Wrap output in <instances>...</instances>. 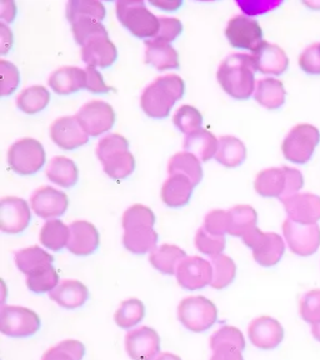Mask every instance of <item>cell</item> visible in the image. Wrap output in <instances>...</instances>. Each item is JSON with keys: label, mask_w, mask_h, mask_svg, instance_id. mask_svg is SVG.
Returning <instances> with one entry per match:
<instances>
[{"label": "cell", "mask_w": 320, "mask_h": 360, "mask_svg": "<svg viewBox=\"0 0 320 360\" xmlns=\"http://www.w3.org/2000/svg\"><path fill=\"white\" fill-rule=\"evenodd\" d=\"M255 70L253 56L236 53L226 56L220 64L217 78L226 94L238 101H247L255 90Z\"/></svg>", "instance_id": "obj_1"}, {"label": "cell", "mask_w": 320, "mask_h": 360, "mask_svg": "<svg viewBox=\"0 0 320 360\" xmlns=\"http://www.w3.org/2000/svg\"><path fill=\"white\" fill-rule=\"evenodd\" d=\"M155 215L151 209L134 204L123 215L124 247L134 254H144L154 250L158 243V233L153 229Z\"/></svg>", "instance_id": "obj_2"}, {"label": "cell", "mask_w": 320, "mask_h": 360, "mask_svg": "<svg viewBox=\"0 0 320 360\" xmlns=\"http://www.w3.org/2000/svg\"><path fill=\"white\" fill-rule=\"evenodd\" d=\"M184 80L177 74L157 78L141 94V109L151 118H167L177 101L184 96Z\"/></svg>", "instance_id": "obj_3"}, {"label": "cell", "mask_w": 320, "mask_h": 360, "mask_svg": "<svg viewBox=\"0 0 320 360\" xmlns=\"http://www.w3.org/2000/svg\"><path fill=\"white\" fill-rule=\"evenodd\" d=\"M128 149V141L123 135L115 133L104 136L99 141L96 155L104 167V172L113 179H125L134 172V157Z\"/></svg>", "instance_id": "obj_4"}, {"label": "cell", "mask_w": 320, "mask_h": 360, "mask_svg": "<svg viewBox=\"0 0 320 360\" xmlns=\"http://www.w3.org/2000/svg\"><path fill=\"white\" fill-rule=\"evenodd\" d=\"M303 175L298 169L283 167L262 170L254 181V188L259 195L265 198H287L298 194L303 188Z\"/></svg>", "instance_id": "obj_5"}, {"label": "cell", "mask_w": 320, "mask_h": 360, "mask_svg": "<svg viewBox=\"0 0 320 360\" xmlns=\"http://www.w3.org/2000/svg\"><path fill=\"white\" fill-rule=\"evenodd\" d=\"M117 17L130 33L138 38H152L159 32V18L146 9L141 0H120L117 3Z\"/></svg>", "instance_id": "obj_6"}, {"label": "cell", "mask_w": 320, "mask_h": 360, "mask_svg": "<svg viewBox=\"0 0 320 360\" xmlns=\"http://www.w3.org/2000/svg\"><path fill=\"white\" fill-rule=\"evenodd\" d=\"M319 141V130L315 127L310 124H299L288 133L283 141L281 152L289 162L307 163L313 155Z\"/></svg>", "instance_id": "obj_7"}, {"label": "cell", "mask_w": 320, "mask_h": 360, "mask_svg": "<svg viewBox=\"0 0 320 360\" xmlns=\"http://www.w3.org/2000/svg\"><path fill=\"white\" fill-rule=\"evenodd\" d=\"M178 318L188 330L202 333L214 326L218 318V310L209 299L191 297L180 302Z\"/></svg>", "instance_id": "obj_8"}, {"label": "cell", "mask_w": 320, "mask_h": 360, "mask_svg": "<svg viewBox=\"0 0 320 360\" xmlns=\"http://www.w3.org/2000/svg\"><path fill=\"white\" fill-rule=\"evenodd\" d=\"M245 245L253 249L255 262L262 266H274L286 252V244L276 233H263L257 226L242 236Z\"/></svg>", "instance_id": "obj_9"}, {"label": "cell", "mask_w": 320, "mask_h": 360, "mask_svg": "<svg viewBox=\"0 0 320 360\" xmlns=\"http://www.w3.org/2000/svg\"><path fill=\"white\" fill-rule=\"evenodd\" d=\"M8 163L18 174H34L44 165V148L35 139H20L9 148Z\"/></svg>", "instance_id": "obj_10"}, {"label": "cell", "mask_w": 320, "mask_h": 360, "mask_svg": "<svg viewBox=\"0 0 320 360\" xmlns=\"http://www.w3.org/2000/svg\"><path fill=\"white\" fill-rule=\"evenodd\" d=\"M40 318L33 310L23 307H3L0 311V330L8 337H32L39 330Z\"/></svg>", "instance_id": "obj_11"}, {"label": "cell", "mask_w": 320, "mask_h": 360, "mask_svg": "<svg viewBox=\"0 0 320 360\" xmlns=\"http://www.w3.org/2000/svg\"><path fill=\"white\" fill-rule=\"evenodd\" d=\"M283 233L293 253L309 257L320 247V226L318 224H302L287 219L283 224Z\"/></svg>", "instance_id": "obj_12"}, {"label": "cell", "mask_w": 320, "mask_h": 360, "mask_svg": "<svg viewBox=\"0 0 320 360\" xmlns=\"http://www.w3.org/2000/svg\"><path fill=\"white\" fill-rule=\"evenodd\" d=\"M78 119L82 128L88 133L90 136L105 133L112 129L115 123V112L113 110L112 105L105 101H91L80 108L78 114L75 115Z\"/></svg>", "instance_id": "obj_13"}, {"label": "cell", "mask_w": 320, "mask_h": 360, "mask_svg": "<svg viewBox=\"0 0 320 360\" xmlns=\"http://www.w3.org/2000/svg\"><path fill=\"white\" fill-rule=\"evenodd\" d=\"M225 35L231 46L253 51L263 43V30L259 22L245 15H236L228 22Z\"/></svg>", "instance_id": "obj_14"}, {"label": "cell", "mask_w": 320, "mask_h": 360, "mask_svg": "<svg viewBox=\"0 0 320 360\" xmlns=\"http://www.w3.org/2000/svg\"><path fill=\"white\" fill-rule=\"evenodd\" d=\"M177 281L186 290H199L212 283L213 268L208 260L200 257H186L177 269Z\"/></svg>", "instance_id": "obj_15"}, {"label": "cell", "mask_w": 320, "mask_h": 360, "mask_svg": "<svg viewBox=\"0 0 320 360\" xmlns=\"http://www.w3.org/2000/svg\"><path fill=\"white\" fill-rule=\"evenodd\" d=\"M125 350L130 359L154 360L160 352V338L153 328H136L127 334Z\"/></svg>", "instance_id": "obj_16"}, {"label": "cell", "mask_w": 320, "mask_h": 360, "mask_svg": "<svg viewBox=\"0 0 320 360\" xmlns=\"http://www.w3.org/2000/svg\"><path fill=\"white\" fill-rule=\"evenodd\" d=\"M32 214L28 202L20 198H4L0 202V228L4 233L18 234L28 228Z\"/></svg>", "instance_id": "obj_17"}, {"label": "cell", "mask_w": 320, "mask_h": 360, "mask_svg": "<svg viewBox=\"0 0 320 360\" xmlns=\"http://www.w3.org/2000/svg\"><path fill=\"white\" fill-rule=\"evenodd\" d=\"M30 205L37 214L43 219H53L65 213L69 205L67 194L56 191L51 186H41L34 191L30 198Z\"/></svg>", "instance_id": "obj_18"}, {"label": "cell", "mask_w": 320, "mask_h": 360, "mask_svg": "<svg viewBox=\"0 0 320 360\" xmlns=\"http://www.w3.org/2000/svg\"><path fill=\"white\" fill-rule=\"evenodd\" d=\"M51 141L64 150H74L89 141V135L79 124L77 117L56 119L51 127Z\"/></svg>", "instance_id": "obj_19"}, {"label": "cell", "mask_w": 320, "mask_h": 360, "mask_svg": "<svg viewBox=\"0 0 320 360\" xmlns=\"http://www.w3.org/2000/svg\"><path fill=\"white\" fill-rule=\"evenodd\" d=\"M117 46L109 39L108 33L91 37L82 45V59L88 67L109 68L117 60Z\"/></svg>", "instance_id": "obj_20"}, {"label": "cell", "mask_w": 320, "mask_h": 360, "mask_svg": "<svg viewBox=\"0 0 320 360\" xmlns=\"http://www.w3.org/2000/svg\"><path fill=\"white\" fill-rule=\"evenodd\" d=\"M289 219L302 224H316L320 220V197L310 193L295 194L281 200Z\"/></svg>", "instance_id": "obj_21"}, {"label": "cell", "mask_w": 320, "mask_h": 360, "mask_svg": "<svg viewBox=\"0 0 320 360\" xmlns=\"http://www.w3.org/2000/svg\"><path fill=\"white\" fill-rule=\"evenodd\" d=\"M248 334L252 344L262 350L276 349L284 339V329L281 323L270 316L254 319L249 326Z\"/></svg>", "instance_id": "obj_22"}, {"label": "cell", "mask_w": 320, "mask_h": 360, "mask_svg": "<svg viewBox=\"0 0 320 360\" xmlns=\"http://www.w3.org/2000/svg\"><path fill=\"white\" fill-rule=\"evenodd\" d=\"M69 240H68L67 248L70 253L80 257H87L90 254L94 253L99 243H101V236L96 231V226L90 224L85 220H77L69 226Z\"/></svg>", "instance_id": "obj_23"}, {"label": "cell", "mask_w": 320, "mask_h": 360, "mask_svg": "<svg viewBox=\"0 0 320 360\" xmlns=\"http://www.w3.org/2000/svg\"><path fill=\"white\" fill-rule=\"evenodd\" d=\"M253 62L255 69L263 74L281 75L289 65V59L281 46L263 41L253 51Z\"/></svg>", "instance_id": "obj_24"}, {"label": "cell", "mask_w": 320, "mask_h": 360, "mask_svg": "<svg viewBox=\"0 0 320 360\" xmlns=\"http://www.w3.org/2000/svg\"><path fill=\"white\" fill-rule=\"evenodd\" d=\"M49 298L64 309H77L89 298L88 288L78 281H64L49 292Z\"/></svg>", "instance_id": "obj_25"}, {"label": "cell", "mask_w": 320, "mask_h": 360, "mask_svg": "<svg viewBox=\"0 0 320 360\" xmlns=\"http://www.w3.org/2000/svg\"><path fill=\"white\" fill-rule=\"evenodd\" d=\"M87 73L85 69L77 67H62L56 69L48 80V84L56 94L68 96L85 88Z\"/></svg>", "instance_id": "obj_26"}, {"label": "cell", "mask_w": 320, "mask_h": 360, "mask_svg": "<svg viewBox=\"0 0 320 360\" xmlns=\"http://www.w3.org/2000/svg\"><path fill=\"white\" fill-rule=\"evenodd\" d=\"M146 62L158 70L179 68V56L169 43L159 40H146Z\"/></svg>", "instance_id": "obj_27"}, {"label": "cell", "mask_w": 320, "mask_h": 360, "mask_svg": "<svg viewBox=\"0 0 320 360\" xmlns=\"http://www.w3.org/2000/svg\"><path fill=\"white\" fill-rule=\"evenodd\" d=\"M194 186L184 175H170L162 188V199L170 208H180L191 200Z\"/></svg>", "instance_id": "obj_28"}, {"label": "cell", "mask_w": 320, "mask_h": 360, "mask_svg": "<svg viewBox=\"0 0 320 360\" xmlns=\"http://www.w3.org/2000/svg\"><path fill=\"white\" fill-rule=\"evenodd\" d=\"M219 141L210 131L199 129L188 134L184 139V149L200 162H208L218 150Z\"/></svg>", "instance_id": "obj_29"}, {"label": "cell", "mask_w": 320, "mask_h": 360, "mask_svg": "<svg viewBox=\"0 0 320 360\" xmlns=\"http://www.w3.org/2000/svg\"><path fill=\"white\" fill-rule=\"evenodd\" d=\"M186 258V253L183 249L177 245L163 244L153 250L149 257V262L160 273L172 276L177 273L178 265Z\"/></svg>", "instance_id": "obj_30"}, {"label": "cell", "mask_w": 320, "mask_h": 360, "mask_svg": "<svg viewBox=\"0 0 320 360\" xmlns=\"http://www.w3.org/2000/svg\"><path fill=\"white\" fill-rule=\"evenodd\" d=\"M254 96L260 105L269 110H276L286 101V89L283 83L278 79H260L255 88Z\"/></svg>", "instance_id": "obj_31"}, {"label": "cell", "mask_w": 320, "mask_h": 360, "mask_svg": "<svg viewBox=\"0 0 320 360\" xmlns=\"http://www.w3.org/2000/svg\"><path fill=\"white\" fill-rule=\"evenodd\" d=\"M247 148L236 136L224 135L219 139L215 159L226 168H236L245 160Z\"/></svg>", "instance_id": "obj_32"}, {"label": "cell", "mask_w": 320, "mask_h": 360, "mask_svg": "<svg viewBox=\"0 0 320 360\" xmlns=\"http://www.w3.org/2000/svg\"><path fill=\"white\" fill-rule=\"evenodd\" d=\"M46 176L58 186L63 188H72L78 181V168L73 160L69 158H53L46 168Z\"/></svg>", "instance_id": "obj_33"}, {"label": "cell", "mask_w": 320, "mask_h": 360, "mask_svg": "<svg viewBox=\"0 0 320 360\" xmlns=\"http://www.w3.org/2000/svg\"><path fill=\"white\" fill-rule=\"evenodd\" d=\"M169 175H184L196 186L203 179V170L197 158L188 152L177 153L170 158L168 165Z\"/></svg>", "instance_id": "obj_34"}, {"label": "cell", "mask_w": 320, "mask_h": 360, "mask_svg": "<svg viewBox=\"0 0 320 360\" xmlns=\"http://www.w3.org/2000/svg\"><path fill=\"white\" fill-rule=\"evenodd\" d=\"M258 215L250 205H236L228 212L226 233L233 236H243L257 226Z\"/></svg>", "instance_id": "obj_35"}, {"label": "cell", "mask_w": 320, "mask_h": 360, "mask_svg": "<svg viewBox=\"0 0 320 360\" xmlns=\"http://www.w3.org/2000/svg\"><path fill=\"white\" fill-rule=\"evenodd\" d=\"M53 260H54L53 255L46 253L41 248L37 245L18 250L15 253V264L18 269L27 276L32 274L33 271L44 265L51 264Z\"/></svg>", "instance_id": "obj_36"}, {"label": "cell", "mask_w": 320, "mask_h": 360, "mask_svg": "<svg viewBox=\"0 0 320 360\" xmlns=\"http://www.w3.org/2000/svg\"><path fill=\"white\" fill-rule=\"evenodd\" d=\"M69 226L64 224L60 220H48L41 231H40V243L45 248L59 252L63 248L65 247L69 240Z\"/></svg>", "instance_id": "obj_37"}, {"label": "cell", "mask_w": 320, "mask_h": 360, "mask_svg": "<svg viewBox=\"0 0 320 360\" xmlns=\"http://www.w3.org/2000/svg\"><path fill=\"white\" fill-rule=\"evenodd\" d=\"M51 94L41 85H33L30 88L23 90L17 98V105L22 112L27 114L44 110L45 107L49 104Z\"/></svg>", "instance_id": "obj_38"}, {"label": "cell", "mask_w": 320, "mask_h": 360, "mask_svg": "<svg viewBox=\"0 0 320 360\" xmlns=\"http://www.w3.org/2000/svg\"><path fill=\"white\" fill-rule=\"evenodd\" d=\"M83 18L101 22L105 18V8L96 0H70L67 4V19L70 24Z\"/></svg>", "instance_id": "obj_39"}, {"label": "cell", "mask_w": 320, "mask_h": 360, "mask_svg": "<svg viewBox=\"0 0 320 360\" xmlns=\"http://www.w3.org/2000/svg\"><path fill=\"white\" fill-rule=\"evenodd\" d=\"M210 264L213 268V278L210 285L214 289L222 290L231 285L236 274V265L233 259L226 257L224 254H219L212 257Z\"/></svg>", "instance_id": "obj_40"}, {"label": "cell", "mask_w": 320, "mask_h": 360, "mask_svg": "<svg viewBox=\"0 0 320 360\" xmlns=\"http://www.w3.org/2000/svg\"><path fill=\"white\" fill-rule=\"evenodd\" d=\"M146 315V307L139 299H128L120 304L114 315V321L122 329H130L143 321Z\"/></svg>", "instance_id": "obj_41"}, {"label": "cell", "mask_w": 320, "mask_h": 360, "mask_svg": "<svg viewBox=\"0 0 320 360\" xmlns=\"http://www.w3.org/2000/svg\"><path fill=\"white\" fill-rule=\"evenodd\" d=\"M59 276L56 268L51 264H46L35 270L27 278V287L33 292H46L54 290L58 287Z\"/></svg>", "instance_id": "obj_42"}, {"label": "cell", "mask_w": 320, "mask_h": 360, "mask_svg": "<svg viewBox=\"0 0 320 360\" xmlns=\"http://www.w3.org/2000/svg\"><path fill=\"white\" fill-rule=\"evenodd\" d=\"M85 354L83 344L78 340H64L45 352L41 360H82Z\"/></svg>", "instance_id": "obj_43"}, {"label": "cell", "mask_w": 320, "mask_h": 360, "mask_svg": "<svg viewBox=\"0 0 320 360\" xmlns=\"http://www.w3.org/2000/svg\"><path fill=\"white\" fill-rule=\"evenodd\" d=\"M173 122L180 131H183L186 134H191V133L200 129L203 117L197 108L191 107V105H183L175 112Z\"/></svg>", "instance_id": "obj_44"}, {"label": "cell", "mask_w": 320, "mask_h": 360, "mask_svg": "<svg viewBox=\"0 0 320 360\" xmlns=\"http://www.w3.org/2000/svg\"><path fill=\"white\" fill-rule=\"evenodd\" d=\"M196 247L200 253L207 254L210 257L219 255L224 250V236H214L203 226L198 229L197 236H196Z\"/></svg>", "instance_id": "obj_45"}, {"label": "cell", "mask_w": 320, "mask_h": 360, "mask_svg": "<svg viewBox=\"0 0 320 360\" xmlns=\"http://www.w3.org/2000/svg\"><path fill=\"white\" fill-rule=\"evenodd\" d=\"M72 29H73L74 38L80 45L84 44L85 41L90 39L91 37L108 33L107 29L101 22H98L96 19H91V18L79 19L72 24Z\"/></svg>", "instance_id": "obj_46"}, {"label": "cell", "mask_w": 320, "mask_h": 360, "mask_svg": "<svg viewBox=\"0 0 320 360\" xmlns=\"http://www.w3.org/2000/svg\"><path fill=\"white\" fill-rule=\"evenodd\" d=\"M300 315L312 326L320 323V290H310L300 300Z\"/></svg>", "instance_id": "obj_47"}, {"label": "cell", "mask_w": 320, "mask_h": 360, "mask_svg": "<svg viewBox=\"0 0 320 360\" xmlns=\"http://www.w3.org/2000/svg\"><path fill=\"white\" fill-rule=\"evenodd\" d=\"M236 344L241 348H245V340L242 332L236 326H224L218 329L210 337V348H214L219 344Z\"/></svg>", "instance_id": "obj_48"}, {"label": "cell", "mask_w": 320, "mask_h": 360, "mask_svg": "<svg viewBox=\"0 0 320 360\" xmlns=\"http://www.w3.org/2000/svg\"><path fill=\"white\" fill-rule=\"evenodd\" d=\"M0 73H1V96H11L19 85V80H20L19 70L11 62L0 60Z\"/></svg>", "instance_id": "obj_49"}, {"label": "cell", "mask_w": 320, "mask_h": 360, "mask_svg": "<svg viewBox=\"0 0 320 360\" xmlns=\"http://www.w3.org/2000/svg\"><path fill=\"white\" fill-rule=\"evenodd\" d=\"M159 32L153 39L159 40V41H165L170 43L177 39L183 32V25L179 19L177 18H159Z\"/></svg>", "instance_id": "obj_50"}, {"label": "cell", "mask_w": 320, "mask_h": 360, "mask_svg": "<svg viewBox=\"0 0 320 360\" xmlns=\"http://www.w3.org/2000/svg\"><path fill=\"white\" fill-rule=\"evenodd\" d=\"M299 65L305 73L320 74V43L308 46L299 58Z\"/></svg>", "instance_id": "obj_51"}, {"label": "cell", "mask_w": 320, "mask_h": 360, "mask_svg": "<svg viewBox=\"0 0 320 360\" xmlns=\"http://www.w3.org/2000/svg\"><path fill=\"white\" fill-rule=\"evenodd\" d=\"M204 228L214 236H224L228 229V213L224 210H213L207 214Z\"/></svg>", "instance_id": "obj_52"}, {"label": "cell", "mask_w": 320, "mask_h": 360, "mask_svg": "<svg viewBox=\"0 0 320 360\" xmlns=\"http://www.w3.org/2000/svg\"><path fill=\"white\" fill-rule=\"evenodd\" d=\"M213 355L210 360H244L242 352L244 349L236 344H219L212 348Z\"/></svg>", "instance_id": "obj_53"}, {"label": "cell", "mask_w": 320, "mask_h": 360, "mask_svg": "<svg viewBox=\"0 0 320 360\" xmlns=\"http://www.w3.org/2000/svg\"><path fill=\"white\" fill-rule=\"evenodd\" d=\"M87 73V82H85V88L91 91V93H108L112 88H109L103 75H101L94 67H87L85 69Z\"/></svg>", "instance_id": "obj_54"}, {"label": "cell", "mask_w": 320, "mask_h": 360, "mask_svg": "<svg viewBox=\"0 0 320 360\" xmlns=\"http://www.w3.org/2000/svg\"><path fill=\"white\" fill-rule=\"evenodd\" d=\"M238 4L242 6L243 11L250 15L271 11L274 6H279V3H273V1H238Z\"/></svg>", "instance_id": "obj_55"}, {"label": "cell", "mask_w": 320, "mask_h": 360, "mask_svg": "<svg viewBox=\"0 0 320 360\" xmlns=\"http://www.w3.org/2000/svg\"><path fill=\"white\" fill-rule=\"evenodd\" d=\"M17 8L13 1H0V18L11 22L15 17Z\"/></svg>", "instance_id": "obj_56"}, {"label": "cell", "mask_w": 320, "mask_h": 360, "mask_svg": "<svg viewBox=\"0 0 320 360\" xmlns=\"http://www.w3.org/2000/svg\"><path fill=\"white\" fill-rule=\"evenodd\" d=\"M0 33H1V54H6L13 44V34L4 22L0 24Z\"/></svg>", "instance_id": "obj_57"}, {"label": "cell", "mask_w": 320, "mask_h": 360, "mask_svg": "<svg viewBox=\"0 0 320 360\" xmlns=\"http://www.w3.org/2000/svg\"><path fill=\"white\" fill-rule=\"evenodd\" d=\"M153 6L167 11H174L181 6V1H152Z\"/></svg>", "instance_id": "obj_58"}, {"label": "cell", "mask_w": 320, "mask_h": 360, "mask_svg": "<svg viewBox=\"0 0 320 360\" xmlns=\"http://www.w3.org/2000/svg\"><path fill=\"white\" fill-rule=\"evenodd\" d=\"M154 360H181L178 355L170 354V353H162L158 355L157 358Z\"/></svg>", "instance_id": "obj_59"}, {"label": "cell", "mask_w": 320, "mask_h": 360, "mask_svg": "<svg viewBox=\"0 0 320 360\" xmlns=\"http://www.w3.org/2000/svg\"><path fill=\"white\" fill-rule=\"evenodd\" d=\"M312 334H313V337L315 338V340L320 342V323L319 324H315V326H312Z\"/></svg>", "instance_id": "obj_60"}]
</instances>
